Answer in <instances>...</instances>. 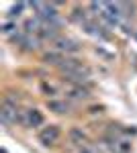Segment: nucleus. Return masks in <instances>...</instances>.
<instances>
[{"label":"nucleus","instance_id":"6","mask_svg":"<svg viewBox=\"0 0 137 153\" xmlns=\"http://www.w3.org/2000/svg\"><path fill=\"white\" fill-rule=\"evenodd\" d=\"M70 139H72V143H78V145H82V143L86 141V133H82L80 129H74L70 131Z\"/></svg>","mask_w":137,"mask_h":153},{"label":"nucleus","instance_id":"8","mask_svg":"<svg viewBox=\"0 0 137 153\" xmlns=\"http://www.w3.org/2000/svg\"><path fill=\"white\" fill-rule=\"evenodd\" d=\"M41 92H43L45 96H51V98H53V96H57V88L53 86V84L41 82Z\"/></svg>","mask_w":137,"mask_h":153},{"label":"nucleus","instance_id":"11","mask_svg":"<svg viewBox=\"0 0 137 153\" xmlns=\"http://www.w3.org/2000/svg\"><path fill=\"white\" fill-rule=\"evenodd\" d=\"M90 110H92V112H103V110H104V106H92Z\"/></svg>","mask_w":137,"mask_h":153},{"label":"nucleus","instance_id":"10","mask_svg":"<svg viewBox=\"0 0 137 153\" xmlns=\"http://www.w3.org/2000/svg\"><path fill=\"white\" fill-rule=\"evenodd\" d=\"M23 8H25V4H23V2H21V4H16V6H14V8H12V12H10V14H16V16H19V14H21V10H23Z\"/></svg>","mask_w":137,"mask_h":153},{"label":"nucleus","instance_id":"4","mask_svg":"<svg viewBox=\"0 0 137 153\" xmlns=\"http://www.w3.org/2000/svg\"><path fill=\"white\" fill-rule=\"evenodd\" d=\"M43 125V114L35 108L27 110V127H41Z\"/></svg>","mask_w":137,"mask_h":153},{"label":"nucleus","instance_id":"1","mask_svg":"<svg viewBox=\"0 0 137 153\" xmlns=\"http://www.w3.org/2000/svg\"><path fill=\"white\" fill-rule=\"evenodd\" d=\"M59 135H61V131L57 125H49V127H43V129L39 131V141L43 143V145H53V143L59 139Z\"/></svg>","mask_w":137,"mask_h":153},{"label":"nucleus","instance_id":"7","mask_svg":"<svg viewBox=\"0 0 137 153\" xmlns=\"http://www.w3.org/2000/svg\"><path fill=\"white\" fill-rule=\"evenodd\" d=\"M47 61V63H55V65H59L61 61H64V57H61V53L59 51H51V53H45V57H43Z\"/></svg>","mask_w":137,"mask_h":153},{"label":"nucleus","instance_id":"12","mask_svg":"<svg viewBox=\"0 0 137 153\" xmlns=\"http://www.w3.org/2000/svg\"><path fill=\"white\" fill-rule=\"evenodd\" d=\"M80 153H90V149H88V147H84V149H80Z\"/></svg>","mask_w":137,"mask_h":153},{"label":"nucleus","instance_id":"2","mask_svg":"<svg viewBox=\"0 0 137 153\" xmlns=\"http://www.w3.org/2000/svg\"><path fill=\"white\" fill-rule=\"evenodd\" d=\"M55 47H57V51H72V53H76V51L80 49V45H78L74 39H57Z\"/></svg>","mask_w":137,"mask_h":153},{"label":"nucleus","instance_id":"3","mask_svg":"<svg viewBox=\"0 0 137 153\" xmlns=\"http://www.w3.org/2000/svg\"><path fill=\"white\" fill-rule=\"evenodd\" d=\"M47 108L51 112H55V114H66V112H70V104L66 100H49L47 102Z\"/></svg>","mask_w":137,"mask_h":153},{"label":"nucleus","instance_id":"5","mask_svg":"<svg viewBox=\"0 0 137 153\" xmlns=\"http://www.w3.org/2000/svg\"><path fill=\"white\" fill-rule=\"evenodd\" d=\"M68 96H70V98H74V100H86V98L90 96V92H88L86 88H82L80 84H78V86H72V88H70Z\"/></svg>","mask_w":137,"mask_h":153},{"label":"nucleus","instance_id":"9","mask_svg":"<svg viewBox=\"0 0 137 153\" xmlns=\"http://www.w3.org/2000/svg\"><path fill=\"white\" fill-rule=\"evenodd\" d=\"M14 29H16V25H14V23H6L4 27H2V33H4V35H10Z\"/></svg>","mask_w":137,"mask_h":153}]
</instances>
